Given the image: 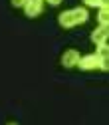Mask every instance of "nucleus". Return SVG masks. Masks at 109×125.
<instances>
[{"mask_svg": "<svg viewBox=\"0 0 109 125\" xmlns=\"http://www.w3.org/2000/svg\"><path fill=\"white\" fill-rule=\"evenodd\" d=\"M87 10L85 8H71V10H66L59 14V26L61 28H73V26H79L83 22H87Z\"/></svg>", "mask_w": 109, "mask_h": 125, "instance_id": "f257e3e1", "label": "nucleus"}, {"mask_svg": "<svg viewBox=\"0 0 109 125\" xmlns=\"http://www.w3.org/2000/svg\"><path fill=\"white\" fill-rule=\"evenodd\" d=\"M77 68H81V70H85V72H89V70H107V62H103L101 60V56L99 54H89V56H83V58H79V62H77Z\"/></svg>", "mask_w": 109, "mask_h": 125, "instance_id": "f03ea898", "label": "nucleus"}, {"mask_svg": "<svg viewBox=\"0 0 109 125\" xmlns=\"http://www.w3.org/2000/svg\"><path fill=\"white\" fill-rule=\"evenodd\" d=\"M22 8H24L28 18H36L38 14L42 12V8H44V0H26V4Z\"/></svg>", "mask_w": 109, "mask_h": 125, "instance_id": "7ed1b4c3", "label": "nucleus"}, {"mask_svg": "<svg viewBox=\"0 0 109 125\" xmlns=\"http://www.w3.org/2000/svg\"><path fill=\"white\" fill-rule=\"evenodd\" d=\"M107 32H109L107 24H99V28H95V30H93V34H91V42L95 44V46L107 44Z\"/></svg>", "mask_w": 109, "mask_h": 125, "instance_id": "20e7f679", "label": "nucleus"}, {"mask_svg": "<svg viewBox=\"0 0 109 125\" xmlns=\"http://www.w3.org/2000/svg\"><path fill=\"white\" fill-rule=\"evenodd\" d=\"M79 52L77 50H66L64 56H61V66L64 68H75L77 62H79Z\"/></svg>", "mask_w": 109, "mask_h": 125, "instance_id": "39448f33", "label": "nucleus"}, {"mask_svg": "<svg viewBox=\"0 0 109 125\" xmlns=\"http://www.w3.org/2000/svg\"><path fill=\"white\" fill-rule=\"evenodd\" d=\"M99 24H107L109 22V12H107V6H101L99 8Z\"/></svg>", "mask_w": 109, "mask_h": 125, "instance_id": "423d86ee", "label": "nucleus"}, {"mask_svg": "<svg viewBox=\"0 0 109 125\" xmlns=\"http://www.w3.org/2000/svg\"><path fill=\"white\" fill-rule=\"evenodd\" d=\"M87 6H93V8H101V6H107V0H83Z\"/></svg>", "mask_w": 109, "mask_h": 125, "instance_id": "0eeeda50", "label": "nucleus"}, {"mask_svg": "<svg viewBox=\"0 0 109 125\" xmlns=\"http://www.w3.org/2000/svg\"><path fill=\"white\" fill-rule=\"evenodd\" d=\"M12 2V6H16V8H22L24 4H26V0H10Z\"/></svg>", "mask_w": 109, "mask_h": 125, "instance_id": "6e6552de", "label": "nucleus"}, {"mask_svg": "<svg viewBox=\"0 0 109 125\" xmlns=\"http://www.w3.org/2000/svg\"><path fill=\"white\" fill-rule=\"evenodd\" d=\"M48 2H50V4H52V6H58V4H59V2H61V0H48Z\"/></svg>", "mask_w": 109, "mask_h": 125, "instance_id": "1a4fd4ad", "label": "nucleus"}]
</instances>
